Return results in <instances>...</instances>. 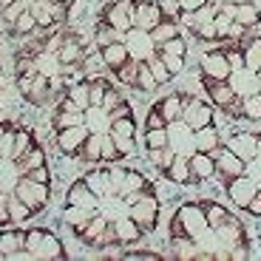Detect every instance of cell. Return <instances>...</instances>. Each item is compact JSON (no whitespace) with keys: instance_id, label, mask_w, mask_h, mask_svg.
Listing matches in <instances>:
<instances>
[{"instance_id":"6da1fadb","label":"cell","mask_w":261,"mask_h":261,"mask_svg":"<svg viewBox=\"0 0 261 261\" xmlns=\"http://www.w3.org/2000/svg\"><path fill=\"white\" fill-rule=\"evenodd\" d=\"M165 134H168V142H165V148L173 153V162L176 159H185V162H193L202 150H199V128H196L193 122H190L188 117H185V111L179 114V117H173V119H165ZM213 156V153H210ZM170 162V165H173ZM193 170V168H190ZM196 182V179H193Z\"/></svg>"},{"instance_id":"7a4b0ae2","label":"cell","mask_w":261,"mask_h":261,"mask_svg":"<svg viewBox=\"0 0 261 261\" xmlns=\"http://www.w3.org/2000/svg\"><path fill=\"white\" fill-rule=\"evenodd\" d=\"M122 43L128 48V57L137 60V63H150L153 57H162V46H156L150 29L130 26L128 32H122Z\"/></svg>"},{"instance_id":"3957f363","label":"cell","mask_w":261,"mask_h":261,"mask_svg":"<svg viewBox=\"0 0 261 261\" xmlns=\"http://www.w3.org/2000/svg\"><path fill=\"white\" fill-rule=\"evenodd\" d=\"M14 196L23 199V202L34 210V216H37V213L46 210L48 199H51V188H48V185H40V182H32L29 176H17V182H14Z\"/></svg>"},{"instance_id":"277c9868","label":"cell","mask_w":261,"mask_h":261,"mask_svg":"<svg viewBox=\"0 0 261 261\" xmlns=\"http://www.w3.org/2000/svg\"><path fill=\"white\" fill-rule=\"evenodd\" d=\"M165 6L156 0H134V9H130V23L139 29H153L165 20Z\"/></svg>"},{"instance_id":"5b68a950","label":"cell","mask_w":261,"mask_h":261,"mask_svg":"<svg viewBox=\"0 0 261 261\" xmlns=\"http://www.w3.org/2000/svg\"><path fill=\"white\" fill-rule=\"evenodd\" d=\"M128 216L145 230V233H153V230H156V224H159V196L156 193L145 196L142 202L134 204V207L128 210Z\"/></svg>"},{"instance_id":"8992f818","label":"cell","mask_w":261,"mask_h":261,"mask_svg":"<svg viewBox=\"0 0 261 261\" xmlns=\"http://www.w3.org/2000/svg\"><path fill=\"white\" fill-rule=\"evenodd\" d=\"M130 9H134V0H114L102 9V20L117 32H128L134 23H130Z\"/></svg>"},{"instance_id":"52a82bcc","label":"cell","mask_w":261,"mask_h":261,"mask_svg":"<svg viewBox=\"0 0 261 261\" xmlns=\"http://www.w3.org/2000/svg\"><path fill=\"white\" fill-rule=\"evenodd\" d=\"M57 60L63 68H74V65H83L85 60V48L83 43H80V37L71 32V29H65V40H63V46H60L57 51Z\"/></svg>"},{"instance_id":"ba28073f","label":"cell","mask_w":261,"mask_h":261,"mask_svg":"<svg viewBox=\"0 0 261 261\" xmlns=\"http://www.w3.org/2000/svg\"><path fill=\"white\" fill-rule=\"evenodd\" d=\"M88 125H71V128H60L57 130V148L68 156H77V150L83 148V142L88 139Z\"/></svg>"},{"instance_id":"9c48e42d","label":"cell","mask_w":261,"mask_h":261,"mask_svg":"<svg viewBox=\"0 0 261 261\" xmlns=\"http://www.w3.org/2000/svg\"><path fill=\"white\" fill-rule=\"evenodd\" d=\"M65 204H77V207H99V196L85 185L83 176H80L77 182H71V188L65 190Z\"/></svg>"},{"instance_id":"30bf717a","label":"cell","mask_w":261,"mask_h":261,"mask_svg":"<svg viewBox=\"0 0 261 261\" xmlns=\"http://www.w3.org/2000/svg\"><path fill=\"white\" fill-rule=\"evenodd\" d=\"M99 213V207H77V204H65V213H63V222L71 227V233L77 236L80 230H85V224L91 222L94 216Z\"/></svg>"},{"instance_id":"8fae6325","label":"cell","mask_w":261,"mask_h":261,"mask_svg":"<svg viewBox=\"0 0 261 261\" xmlns=\"http://www.w3.org/2000/svg\"><path fill=\"white\" fill-rule=\"evenodd\" d=\"M29 6H32V0H12L6 6H0V26H3V32H6L9 37H12V32H14L17 17L23 12H29Z\"/></svg>"},{"instance_id":"7c38bea8","label":"cell","mask_w":261,"mask_h":261,"mask_svg":"<svg viewBox=\"0 0 261 261\" xmlns=\"http://www.w3.org/2000/svg\"><path fill=\"white\" fill-rule=\"evenodd\" d=\"M114 224H117V233H119V244H122V247H130V244H137L139 239H142V236H145V230L139 227V224L134 222V219H130L128 213H125V216H119V219H117V222H114Z\"/></svg>"},{"instance_id":"4fadbf2b","label":"cell","mask_w":261,"mask_h":261,"mask_svg":"<svg viewBox=\"0 0 261 261\" xmlns=\"http://www.w3.org/2000/svg\"><path fill=\"white\" fill-rule=\"evenodd\" d=\"M99 60H102L105 68L117 71L119 65H125L130 57H128V48H125V43H122V40H117V43H111V46L99 48Z\"/></svg>"},{"instance_id":"5bb4252c","label":"cell","mask_w":261,"mask_h":261,"mask_svg":"<svg viewBox=\"0 0 261 261\" xmlns=\"http://www.w3.org/2000/svg\"><path fill=\"white\" fill-rule=\"evenodd\" d=\"M51 97H54L51 80H48V74L40 71L37 77H34V83H32V91L26 94V102H32V105H46Z\"/></svg>"},{"instance_id":"9a60e30c","label":"cell","mask_w":261,"mask_h":261,"mask_svg":"<svg viewBox=\"0 0 261 261\" xmlns=\"http://www.w3.org/2000/svg\"><path fill=\"white\" fill-rule=\"evenodd\" d=\"M85 125H88L91 134H111V117L102 105H91L85 111Z\"/></svg>"},{"instance_id":"2e32d148","label":"cell","mask_w":261,"mask_h":261,"mask_svg":"<svg viewBox=\"0 0 261 261\" xmlns=\"http://www.w3.org/2000/svg\"><path fill=\"white\" fill-rule=\"evenodd\" d=\"M102 137L105 134H88V139L83 142V148L77 150V156L88 165H99L102 162Z\"/></svg>"},{"instance_id":"e0dca14e","label":"cell","mask_w":261,"mask_h":261,"mask_svg":"<svg viewBox=\"0 0 261 261\" xmlns=\"http://www.w3.org/2000/svg\"><path fill=\"white\" fill-rule=\"evenodd\" d=\"M26 247V230L17 227H0V250L6 255L17 253V250Z\"/></svg>"},{"instance_id":"ac0fdd59","label":"cell","mask_w":261,"mask_h":261,"mask_svg":"<svg viewBox=\"0 0 261 261\" xmlns=\"http://www.w3.org/2000/svg\"><path fill=\"white\" fill-rule=\"evenodd\" d=\"M37 258H40V261L65 258V247H63V242H60V239L51 233V230L46 233V239H43V244H40V250H37Z\"/></svg>"},{"instance_id":"d6986e66","label":"cell","mask_w":261,"mask_h":261,"mask_svg":"<svg viewBox=\"0 0 261 261\" xmlns=\"http://www.w3.org/2000/svg\"><path fill=\"white\" fill-rule=\"evenodd\" d=\"M34 145V134L29 128H17V134H14V148H12V153H9V159L6 162H20V159L26 156V150Z\"/></svg>"},{"instance_id":"ffe728a7","label":"cell","mask_w":261,"mask_h":261,"mask_svg":"<svg viewBox=\"0 0 261 261\" xmlns=\"http://www.w3.org/2000/svg\"><path fill=\"white\" fill-rule=\"evenodd\" d=\"M105 224H108V219H105L102 213H97L91 222L85 224V230H80V233H77V239H80L83 244H88V247H94V242H97L99 236H102Z\"/></svg>"},{"instance_id":"44dd1931","label":"cell","mask_w":261,"mask_h":261,"mask_svg":"<svg viewBox=\"0 0 261 261\" xmlns=\"http://www.w3.org/2000/svg\"><path fill=\"white\" fill-rule=\"evenodd\" d=\"M14 165H17V176H23L26 170H32V168H40V165H46V150H43L37 142H34L32 148L26 150V156L20 159V162H14Z\"/></svg>"},{"instance_id":"7402d4cb","label":"cell","mask_w":261,"mask_h":261,"mask_svg":"<svg viewBox=\"0 0 261 261\" xmlns=\"http://www.w3.org/2000/svg\"><path fill=\"white\" fill-rule=\"evenodd\" d=\"M6 202H9V210H12L14 224H23V222H29V219L34 216V210L29 207L23 199H17V196H14V190H6Z\"/></svg>"},{"instance_id":"603a6c76","label":"cell","mask_w":261,"mask_h":261,"mask_svg":"<svg viewBox=\"0 0 261 261\" xmlns=\"http://www.w3.org/2000/svg\"><path fill=\"white\" fill-rule=\"evenodd\" d=\"M65 94H68V97H71L74 102L83 108V111H88V108H91V80H80V83H74Z\"/></svg>"},{"instance_id":"cb8c5ba5","label":"cell","mask_w":261,"mask_h":261,"mask_svg":"<svg viewBox=\"0 0 261 261\" xmlns=\"http://www.w3.org/2000/svg\"><path fill=\"white\" fill-rule=\"evenodd\" d=\"M29 12L34 14V20H37V26H54V14H51V0H32V6H29Z\"/></svg>"},{"instance_id":"d4e9b609","label":"cell","mask_w":261,"mask_h":261,"mask_svg":"<svg viewBox=\"0 0 261 261\" xmlns=\"http://www.w3.org/2000/svg\"><path fill=\"white\" fill-rule=\"evenodd\" d=\"M111 137L114 139H137V119L134 117L114 119L111 122Z\"/></svg>"},{"instance_id":"484cf974","label":"cell","mask_w":261,"mask_h":261,"mask_svg":"<svg viewBox=\"0 0 261 261\" xmlns=\"http://www.w3.org/2000/svg\"><path fill=\"white\" fill-rule=\"evenodd\" d=\"M117 40H122V32H117V29H111L105 20H99L97 32H94V43H97V48L111 46V43H117Z\"/></svg>"},{"instance_id":"4316f807","label":"cell","mask_w":261,"mask_h":261,"mask_svg":"<svg viewBox=\"0 0 261 261\" xmlns=\"http://www.w3.org/2000/svg\"><path fill=\"white\" fill-rule=\"evenodd\" d=\"M14 134H17V125L0 122V159H9V153L14 148Z\"/></svg>"},{"instance_id":"83f0119b","label":"cell","mask_w":261,"mask_h":261,"mask_svg":"<svg viewBox=\"0 0 261 261\" xmlns=\"http://www.w3.org/2000/svg\"><path fill=\"white\" fill-rule=\"evenodd\" d=\"M14 74H17V77H37V74H40L37 57H26V54H17V57H14Z\"/></svg>"},{"instance_id":"f1b7e54d","label":"cell","mask_w":261,"mask_h":261,"mask_svg":"<svg viewBox=\"0 0 261 261\" xmlns=\"http://www.w3.org/2000/svg\"><path fill=\"white\" fill-rule=\"evenodd\" d=\"M51 125H54V130H60V128H71V125H85V111H83V114H71V111H54Z\"/></svg>"},{"instance_id":"f546056e","label":"cell","mask_w":261,"mask_h":261,"mask_svg":"<svg viewBox=\"0 0 261 261\" xmlns=\"http://www.w3.org/2000/svg\"><path fill=\"white\" fill-rule=\"evenodd\" d=\"M34 32H37V20H34V14L32 12H23L17 17V23H14L12 37H29V34H34Z\"/></svg>"},{"instance_id":"4dcf8cb0","label":"cell","mask_w":261,"mask_h":261,"mask_svg":"<svg viewBox=\"0 0 261 261\" xmlns=\"http://www.w3.org/2000/svg\"><path fill=\"white\" fill-rule=\"evenodd\" d=\"M139 65H142V63H137V60H128V63H125V65H119V68H117L114 74H117V80H119V83H125L128 88H134V85H137Z\"/></svg>"},{"instance_id":"1f68e13d","label":"cell","mask_w":261,"mask_h":261,"mask_svg":"<svg viewBox=\"0 0 261 261\" xmlns=\"http://www.w3.org/2000/svg\"><path fill=\"white\" fill-rule=\"evenodd\" d=\"M114 258H125V261H159V258H170V255H159L156 250H128L125 247L119 255Z\"/></svg>"},{"instance_id":"d6a6232c","label":"cell","mask_w":261,"mask_h":261,"mask_svg":"<svg viewBox=\"0 0 261 261\" xmlns=\"http://www.w3.org/2000/svg\"><path fill=\"white\" fill-rule=\"evenodd\" d=\"M119 159H122V153H119L114 137H111V134H105V137H102V162L114 165V162H119ZM102 162H99V165H102Z\"/></svg>"},{"instance_id":"836d02e7","label":"cell","mask_w":261,"mask_h":261,"mask_svg":"<svg viewBox=\"0 0 261 261\" xmlns=\"http://www.w3.org/2000/svg\"><path fill=\"white\" fill-rule=\"evenodd\" d=\"M46 233L48 230H43V227H29L26 230V250H32V253L37 255V250H40V244H43V239H46Z\"/></svg>"},{"instance_id":"e575fe53","label":"cell","mask_w":261,"mask_h":261,"mask_svg":"<svg viewBox=\"0 0 261 261\" xmlns=\"http://www.w3.org/2000/svg\"><path fill=\"white\" fill-rule=\"evenodd\" d=\"M23 176H29L32 182H40V185H51V170H48V165H40V168L26 170Z\"/></svg>"},{"instance_id":"d590c367","label":"cell","mask_w":261,"mask_h":261,"mask_svg":"<svg viewBox=\"0 0 261 261\" xmlns=\"http://www.w3.org/2000/svg\"><path fill=\"white\" fill-rule=\"evenodd\" d=\"M108 117H111V122H114V119L134 117V108H130V102H128V99H122V102H119L117 108H111V111H108Z\"/></svg>"},{"instance_id":"8d00e7d4","label":"cell","mask_w":261,"mask_h":261,"mask_svg":"<svg viewBox=\"0 0 261 261\" xmlns=\"http://www.w3.org/2000/svg\"><path fill=\"white\" fill-rule=\"evenodd\" d=\"M51 14L57 26H65L68 23V3H51Z\"/></svg>"},{"instance_id":"74e56055","label":"cell","mask_w":261,"mask_h":261,"mask_svg":"<svg viewBox=\"0 0 261 261\" xmlns=\"http://www.w3.org/2000/svg\"><path fill=\"white\" fill-rule=\"evenodd\" d=\"M122 99H125V97L111 85V88H108V94H105V99H102V108H105V111H111V108H117V105L122 102Z\"/></svg>"},{"instance_id":"f35d334b","label":"cell","mask_w":261,"mask_h":261,"mask_svg":"<svg viewBox=\"0 0 261 261\" xmlns=\"http://www.w3.org/2000/svg\"><path fill=\"white\" fill-rule=\"evenodd\" d=\"M9 224H14V219H12V210H9L6 193H0V227H9Z\"/></svg>"},{"instance_id":"ab89813d","label":"cell","mask_w":261,"mask_h":261,"mask_svg":"<svg viewBox=\"0 0 261 261\" xmlns=\"http://www.w3.org/2000/svg\"><path fill=\"white\" fill-rule=\"evenodd\" d=\"M57 111H71V114H83V108H80L77 102H74L68 94H60V102H57Z\"/></svg>"},{"instance_id":"60d3db41","label":"cell","mask_w":261,"mask_h":261,"mask_svg":"<svg viewBox=\"0 0 261 261\" xmlns=\"http://www.w3.org/2000/svg\"><path fill=\"white\" fill-rule=\"evenodd\" d=\"M32 258H37V255H34L32 250H26V247H23V250H17V253H12V255H9V261H32Z\"/></svg>"},{"instance_id":"b9f144b4","label":"cell","mask_w":261,"mask_h":261,"mask_svg":"<svg viewBox=\"0 0 261 261\" xmlns=\"http://www.w3.org/2000/svg\"><path fill=\"white\" fill-rule=\"evenodd\" d=\"M6 258H9V255H6V253H3V250H0V261H6Z\"/></svg>"},{"instance_id":"7bdbcfd3","label":"cell","mask_w":261,"mask_h":261,"mask_svg":"<svg viewBox=\"0 0 261 261\" xmlns=\"http://www.w3.org/2000/svg\"><path fill=\"white\" fill-rule=\"evenodd\" d=\"M57 3H68V6H71V3H74V0H57Z\"/></svg>"},{"instance_id":"ee69618b","label":"cell","mask_w":261,"mask_h":261,"mask_svg":"<svg viewBox=\"0 0 261 261\" xmlns=\"http://www.w3.org/2000/svg\"><path fill=\"white\" fill-rule=\"evenodd\" d=\"M0 77H3V71H0Z\"/></svg>"}]
</instances>
